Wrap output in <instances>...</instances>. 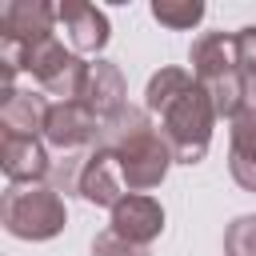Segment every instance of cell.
Returning <instances> with one entry per match:
<instances>
[{
	"mask_svg": "<svg viewBox=\"0 0 256 256\" xmlns=\"http://www.w3.org/2000/svg\"><path fill=\"white\" fill-rule=\"evenodd\" d=\"M248 96H252V100H256V84H252V92H248Z\"/></svg>",
	"mask_w": 256,
	"mask_h": 256,
	"instance_id": "obj_21",
	"label": "cell"
},
{
	"mask_svg": "<svg viewBox=\"0 0 256 256\" xmlns=\"http://www.w3.org/2000/svg\"><path fill=\"white\" fill-rule=\"evenodd\" d=\"M236 56H240V72H244L248 92H252V84H256V24L236 32Z\"/></svg>",
	"mask_w": 256,
	"mask_h": 256,
	"instance_id": "obj_20",
	"label": "cell"
},
{
	"mask_svg": "<svg viewBox=\"0 0 256 256\" xmlns=\"http://www.w3.org/2000/svg\"><path fill=\"white\" fill-rule=\"evenodd\" d=\"M92 148H80V152H64L60 160H52V172H48V184L68 196V192H80V172H84V160H88Z\"/></svg>",
	"mask_w": 256,
	"mask_h": 256,
	"instance_id": "obj_17",
	"label": "cell"
},
{
	"mask_svg": "<svg viewBox=\"0 0 256 256\" xmlns=\"http://www.w3.org/2000/svg\"><path fill=\"white\" fill-rule=\"evenodd\" d=\"M108 228H112L116 236L148 248V244L164 232V208H160V200H152V196H144V192H128V196L112 208Z\"/></svg>",
	"mask_w": 256,
	"mask_h": 256,
	"instance_id": "obj_7",
	"label": "cell"
},
{
	"mask_svg": "<svg viewBox=\"0 0 256 256\" xmlns=\"http://www.w3.org/2000/svg\"><path fill=\"white\" fill-rule=\"evenodd\" d=\"M80 104H88L96 112V120H112L120 108H128V88H124V72L112 60H92L88 64V80L80 88Z\"/></svg>",
	"mask_w": 256,
	"mask_h": 256,
	"instance_id": "obj_9",
	"label": "cell"
},
{
	"mask_svg": "<svg viewBox=\"0 0 256 256\" xmlns=\"http://www.w3.org/2000/svg\"><path fill=\"white\" fill-rule=\"evenodd\" d=\"M56 20L64 24L68 40H72V52H100L112 36L108 28V16L96 8V4H84V0H64L56 4Z\"/></svg>",
	"mask_w": 256,
	"mask_h": 256,
	"instance_id": "obj_11",
	"label": "cell"
},
{
	"mask_svg": "<svg viewBox=\"0 0 256 256\" xmlns=\"http://www.w3.org/2000/svg\"><path fill=\"white\" fill-rule=\"evenodd\" d=\"M80 196L96 208H116L128 192H124V176H120V164L112 152L104 148H92L88 160H84V172H80Z\"/></svg>",
	"mask_w": 256,
	"mask_h": 256,
	"instance_id": "obj_10",
	"label": "cell"
},
{
	"mask_svg": "<svg viewBox=\"0 0 256 256\" xmlns=\"http://www.w3.org/2000/svg\"><path fill=\"white\" fill-rule=\"evenodd\" d=\"M92 256H148V248H140V244L116 236L112 228H104V232L92 240Z\"/></svg>",
	"mask_w": 256,
	"mask_h": 256,
	"instance_id": "obj_19",
	"label": "cell"
},
{
	"mask_svg": "<svg viewBox=\"0 0 256 256\" xmlns=\"http://www.w3.org/2000/svg\"><path fill=\"white\" fill-rule=\"evenodd\" d=\"M4 232L16 240H52L68 224L64 196L52 184H8L4 204H0Z\"/></svg>",
	"mask_w": 256,
	"mask_h": 256,
	"instance_id": "obj_3",
	"label": "cell"
},
{
	"mask_svg": "<svg viewBox=\"0 0 256 256\" xmlns=\"http://www.w3.org/2000/svg\"><path fill=\"white\" fill-rule=\"evenodd\" d=\"M224 256H256V216H236L228 224Z\"/></svg>",
	"mask_w": 256,
	"mask_h": 256,
	"instance_id": "obj_18",
	"label": "cell"
},
{
	"mask_svg": "<svg viewBox=\"0 0 256 256\" xmlns=\"http://www.w3.org/2000/svg\"><path fill=\"white\" fill-rule=\"evenodd\" d=\"M0 168L8 184H44L52 160L40 136H0Z\"/></svg>",
	"mask_w": 256,
	"mask_h": 256,
	"instance_id": "obj_8",
	"label": "cell"
},
{
	"mask_svg": "<svg viewBox=\"0 0 256 256\" xmlns=\"http://www.w3.org/2000/svg\"><path fill=\"white\" fill-rule=\"evenodd\" d=\"M228 172L244 192H256V104L228 120Z\"/></svg>",
	"mask_w": 256,
	"mask_h": 256,
	"instance_id": "obj_12",
	"label": "cell"
},
{
	"mask_svg": "<svg viewBox=\"0 0 256 256\" xmlns=\"http://www.w3.org/2000/svg\"><path fill=\"white\" fill-rule=\"evenodd\" d=\"M100 136V120L88 104L80 100H56L48 108V124H44V144L60 148V152H80V148H96Z\"/></svg>",
	"mask_w": 256,
	"mask_h": 256,
	"instance_id": "obj_6",
	"label": "cell"
},
{
	"mask_svg": "<svg viewBox=\"0 0 256 256\" xmlns=\"http://www.w3.org/2000/svg\"><path fill=\"white\" fill-rule=\"evenodd\" d=\"M24 72H32L36 84L60 100H80V88L88 80V64L76 52H68L56 40V32L24 44Z\"/></svg>",
	"mask_w": 256,
	"mask_h": 256,
	"instance_id": "obj_4",
	"label": "cell"
},
{
	"mask_svg": "<svg viewBox=\"0 0 256 256\" xmlns=\"http://www.w3.org/2000/svg\"><path fill=\"white\" fill-rule=\"evenodd\" d=\"M156 116H160V132H164L176 164H200L208 156L212 128H216L220 116H216V108H212V100H208V92L200 84L172 96Z\"/></svg>",
	"mask_w": 256,
	"mask_h": 256,
	"instance_id": "obj_2",
	"label": "cell"
},
{
	"mask_svg": "<svg viewBox=\"0 0 256 256\" xmlns=\"http://www.w3.org/2000/svg\"><path fill=\"white\" fill-rule=\"evenodd\" d=\"M152 20L172 28V32H188L204 20V4L200 0H156L152 4Z\"/></svg>",
	"mask_w": 256,
	"mask_h": 256,
	"instance_id": "obj_16",
	"label": "cell"
},
{
	"mask_svg": "<svg viewBox=\"0 0 256 256\" xmlns=\"http://www.w3.org/2000/svg\"><path fill=\"white\" fill-rule=\"evenodd\" d=\"M188 64H192L196 84L208 92L216 116L232 120L236 112L248 108V80L236 56V32H204L200 40H192Z\"/></svg>",
	"mask_w": 256,
	"mask_h": 256,
	"instance_id": "obj_1",
	"label": "cell"
},
{
	"mask_svg": "<svg viewBox=\"0 0 256 256\" xmlns=\"http://www.w3.org/2000/svg\"><path fill=\"white\" fill-rule=\"evenodd\" d=\"M112 156H116V164H120V176H124V188H128V192H148V188H156V184L168 176V168L176 164L164 132H156V128L132 136V140L120 144Z\"/></svg>",
	"mask_w": 256,
	"mask_h": 256,
	"instance_id": "obj_5",
	"label": "cell"
},
{
	"mask_svg": "<svg viewBox=\"0 0 256 256\" xmlns=\"http://www.w3.org/2000/svg\"><path fill=\"white\" fill-rule=\"evenodd\" d=\"M152 128V112L148 108H120L112 120H104L100 124V136H96V148H104V152H116L120 144H128L132 136H140V132H148Z\"/></svg>",
	"mask_w": 256,
	"mask_h": 256,
	"instance_id": "obj_15",
	"label": "cell"
},
{
	"mask_svg": "<svg viewBox=\"0 0 256 256\" xmlns=\"http://www.w3.org/2000/svg\"><path fill=\"white\" fill-rule=\"evenodd\" d=\"M52 24H56V4H48V0H12L0 12V40L32 44V40L48 36Z\"/></svg>",
	"mask_w": 256,
	"mask_h": 256,
	"instance_id": "obj_13",
	"label": "cell"
},
{
	"mask_svg": "<svg viewBox=\"0 0 256 256\" xmlns=\"http://www.w3.org/2000/svg\"><path fill=\"white\" fill-rule=\"evenodd\" d=\"M48 100L40 92H12L0 100V128L4 136H44V124H48Z\"/></svg>",
	"mask_w": 256,
	"mask_h": 256,
	"instance_id": "obj_14",
	"label": "cell"
}]
</instances>
